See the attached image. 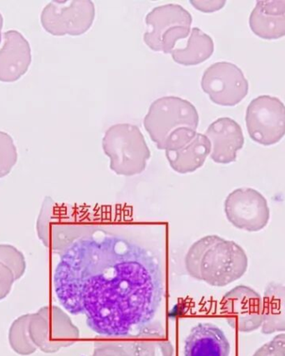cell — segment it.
Wrapping results in <instances>:
<instances>
[{
	"mask_svg": "<svg viewBox=\"0 0 285 356\" xmlns=\"http://www.w3.org/2000/svg\"><path fill=\"white\" fill-rule=\"evenodd\" d=\"M215 44L212 38L199 28L191 31L188 42L183 49H174L172 52L174 61L184 66L201 65L214 53Z\"/></svg>",
	"mask_w": 285,
	"mask_h": 356,
	"instance_id": "obj_19",
	"label": "cell"
},
{
	"mask_svg": "<svg viewBox=\"0 0 285 356\" xmlns=\"http://www.w3.org/2000/svg\"><path fill=\"white\" fill-rule=\"evenodd\" d=\"M211 152V143L206 135L197 133L176 149L166 151L170 167L180 175H186L203 167Z\"/></svg>",
	"mask_w": 285,
	"mask_h": 356,
	"instance_id": "obj_17",
	"label": "cell"
},
{
	"mask_svg": "<svg viewBox=\"0 0 285 356\" xmlns=\"http://www.w3.org/2000/svg\"><path fill=\"white\" fill-rule=\"evenodd\" d=\"M248 264L239 244L216 235L195 241L185 257L188 273L214 286H225L243 277Z\"/></svg>",
	"mask_w": 285,
	"mask_h": 356,
	"instance_id": "obj_2",
	"label": "cell"
},
{
	"mask_svg": "<svg viewBox=\"0 0 285 356\" xmlns=\"http://www.w3.org/2000/svg\"><path fill=\"white\" fill-rule=\"evenodd\" d=\"M3 18L1 14H0V43H1V31L3 29Z\"/></svg>",
	"mask_w": 285,
	"mask_h": 356,
	"instance_id": "obj_25",
	"label": "cell"
},
{
	"mask_svg": "<svg viewBox=\"0 0 285 356\" xmlns=\"http://www.w3.org/2000/svg\"><path fill=\"white\" fill-rule=\"evenodd\" d=\"M32 62L31 44L16 31L3 33L0 49V81L15 82L27 73Z\"/></svg>",
	"mask_w": 285,
	"mask_h": 356,
	"instance_id": "obj_14",
	"label": "cell"
},
{
	"mask_svg": "<svg viewBox=\"0 0 285 356\" xmlns=\"http://www.w3.org/2000/svg\"><path fill=\"white\" fill-rule=\"evenodd\" d=\"M224 213L233 227L249 232L263 230L270 218L266 198L249 188H238L229 193L224 202Z\"/></svg>",
	"mask_w": 285,
	"mask_h": 356,
	"instance_id": "obj_10",
	"label": "cell"
},
{
	"mask_svg": "<svg viewBox=\"0 0 285 356\" xmlns=\"http://www.w3.org/2000/svg\"><path fill=\"white\" fill-rule=\"evenodd\" d=\"M199 122L197 109L190 102L169 96L153 102L144 125L158 149L164 150L174 134L185 128L197 131Z\"/></svg>",
	"mask_w": 285,
	"mask_h": 356,
	"instance_id": "obj_4",
	"label": "cell"
},
{
	"mask_svg": "<svg viewBox=\"0 0 285 356\" xmlns=\"http://www.w3.org/2000/svg\"><path fill=\"white\" fill-rule=\"evenodd\" d=\"M15 282V278L13 271L0 262V300L6 299L10 293Z\"/></svg>",
	"mask_w": 285,
	"mask_h": 356,
	"instance_id": "obj_24",
	"label": "cell"
},
{
	"mask_svg": "<svg viewBox=\"0 0 285 356\" xmlns=\"http://www.w3.org/2000/svg\"><path fill=\"white\" fill-rule=\"evenodd\" d=\"M95 17V4L89 0H55L42 10L40 22L50 35L79 36L91 28Z\"/></svg>",
	"mask_w": 285,
	"mask_h": 356,
	"instance_id": "obj_7",
	"label": "cell"
},
{
	"mask_svg": "<svg viewBox=\"0 0 285 356\" xmlns=\"http://www.w3.org/2000/svg\"><path fill=\"white\" fill-rule=\"evenodd\" d=\"M146 21L144 43L155 52L171 54L177 42L189 36L193 19L185 8L170 3L153 8Z\"/></svg>",
	"mask_w": 285,
	"mask_h": 356,
	"instance_id": "obj_6",
	"label": "cell"
},
{
	"mask_svg": "<svg viewBox=\"0 0 285 356\" xmlns=\"http://www.w3.org/2000/svg\"><path fill=\"white\" fill-rule=\"evenodd\" d=\"M253 356H285V334H279L259 348Z\"/></svg>",
	"mask_w": 285,
	"mask_h": 356,
	"instance_id": "obj_23",
	"label": "cell"
},
{
	"mask_svg": "<svg viewBox=\"0 0 285 356\" xmlns=\"http://www.w3.org/2000/svg\"><path fill=\"white\" fill-rule=\"evenodd\" d=\"M223 310L229 325L240 332H253L262 326L263 298L252 288L239 286L228 292Z\"/></svg>",
	"mask_w": 285,
	"mask_h": 356,
	"instance_id": "obj_11",
	"label": "cell"
},
{
	"mask_svg": "<svg viewBox=\"0 0 285 356\" xmlns=\"http://www.w3.org/2000/svg\"><path fill=\"white\" fill-rule=\"evenodd\" d=\"M261 327L265 334L285 332V286L282 283L270 282L265 287Z\"/></svg>",
	"mask_w": 285,
	"mask_h": 356,
	"instance_id": "obj_18",
	"label": "cell"
},
{
	"mask_svg": "<svg viewBox=\"0 0 285 356\" xmlns=\"http://www.w3.org/2000/svg\"><path fill=\"white\" fill-rule=\"evenodd\" d=\"M102 147L117 175L132 177L146 170L151 150L137 126L118 124L106 131Z\"/></svg>",
	"mask_w": 285,
	"mask_h": 356,
	"instance_id": "obj_3",
	"label": "cell"
},
{
	"mask_svg": "<svg viewBox=\"0 0 285 356\" xmlns=\"http://www.w3.org/2000/svg\"><path fill=\"white\" fill-rule=\"evenodd\" d=\"M201 88L213 103L233 107L248 95L249 83L239 67L232 63L218 62L204 71Z\"/></svg>",
	"mask_w": 285,
	"mask_h": 356,
	"instance_id": "obj_9",
	"label": "cell"
},
{
	"mask_svg": "<svg viewBox=\"0 0 285 356\" xmlns=\"http://www.w3.org/2000/svg\"><path fill=\"white\" fill-rule=\"evenodd\" d=\"M55 294L72 315L86 316L93 332L125 337L154 319L164 293L154 254L123 237L84 236L61 253Z\"/></svg>",
	"mask_w": 285,
	"mask_h": 356,
	"instance_id": "obj_1",
	"label": "cell"
},
{
	"mask_svg": "<svg viewBox=\"0 0 285 356\" xmlns=\"http://www.w3.org/2000/svg\"><path fill=\"white\" fill-rule=\"evenodd\" d=\"M18 160V152L10 135L0 131V178L10 175Z\"/></svg>",
	"mask_w": 285,
	"mask_h": 356,
	"instance_id": "obj_22",
	"label": "cell"
},
{
	"mask_svg": "<svg viewBox=\"0 0 285 356\" xmlns=\"http://www.w3.org/2000/svg\"><path fill=\"white\" fill-rule=\"evenodd\" d=\"M73 207L59 204L46 197L37 219L38 237L46 248L61 254L84 236Z\"/></svg>",
	"mask_w": 285,
	"mask_h": 356,
	"instance_id": "obj_5",
	"label": "cell"
},
{
	"mask_svg": "<svg viewBox=\"0 0 285 356\" xmlns=\"http://www.w3.org/2000/svg\"><path fill=\"white\" fill-rule=\"evenodd\" d=\"M245 122L253 141L263 146L274 145L285 136V105L278 97H255L247 108Z\"/></svg>",
	"mask_w": 285,
	"mask_h": 356,
	"instance_id": "obj_8",
	"label": "cell"
},
{
	"mask_svg": "<svg viewBox=\"0 0 285 356\" xmlns=\"http://www.w3.org/2000/svg\"><path fill=\"white\" fill-rule=\"evenodd\" d=\"M0 262L10 268L18 281L26 271V260L24 254L14 245L0 244Z\"/></svg>",
	"mask_w": 285,
	"mask_h": 356,
	"instance_id": "obj_21",
	"label": "cell"
},
{
	"mask_svg": "<svg viewBox=\"0 0 285 356\" xmlns=\"http://www.w3.org/2000/svg\"><path fill=\"white\" fill-rule=\"evenodd\" d=\"M31 314L17 318L8 330V342L15 353L27 356L36 353L37 347L33 344L29 333Z\"/></svg>",
	"mask_w": 285,
	"mask_h": 356,
	"instance_id": "obj_20",
	"label": "cell"
},
{
	"mask_svg": "<svg viewBox=\"0 0 285 356\" xmlns=\"http://www.w3.org/2000/svg\"><path fill=\"white\" fill-rule=\"evenodd\" d=\"M206 136L211 143L210 158L216 163L236 162L245 144L243 131L231 118H220L208 126Z\"/></svg>",
	"mask_w": 285,
	"mask_h": 356,
	"instance_id": "obj_13",
	"label": "cell"
},
{
	"mask_svg": "<svg viewBox=\"0 0 285 356\" xmlns=\"http://www.w3.org/2000/svg\"><path fill=\"white\" fill-rule=\"evenodd\" d=\"M249 26L263 40L285 36V0H261L251 13Z\"/></svg>",
	"mask_w": 285,
	"mask_h": 356,
	"instance_id": "obj_16",
	"label": "cell"
},
{
	"mask_svg": "<svg viewBox=\"0 0 285 356\" xmlns=\"http://www.w3.org/2000/svg\"><path fill=\"white\" fill-rule=\"evenodd\" d=\"M231 344L223 330L211 323L191 329L185 345V356H229Z\"/></svg>",
	"mask_w": 285,
	"mask_h": 356,
	"instance_id": "obj_15",
	"label": "cell"
},
{
	"mask_svg": "<svg viewBox=\"0 0 285 356\" xmlns=\"http://www.w3.org/2000/svg\"><path fill=\"white\" fill-rule=\"evenodd\" d=\"M69 319L57 307H44L31 314L29 333L33 344L43 353L57 351L63 344L61 334L68 327Z\"/></svg>",
	"mask_w": 285,
	"mask_h": 356,
	"instance_id": "obj_12",
	"label": "cell"
}]
</instances>
